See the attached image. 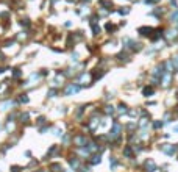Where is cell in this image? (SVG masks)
Instances as JSON below:
<instances>
[{
  "mask_svg": "<svg viewBox=\"0 0 178 172\" xmlns=\"http://www.w3.org/2000/svg\"><path fill=\"white\" fill-rule=\"evenodd\" d=\"M105 111H106V114H112V113H114V108H112V106H109V105H108V106H106V110H105Z\"/></svg>",
  "mask_w": 178,
  "mask_h": 172,
  "instance_id": "obj_14",
  "label": "cell"
},
{
  "mask_svg": "<svg viewBox=\"0 0 178 172\" xmlns=\"http://www.w3.org/2000/svg\"><path fill=\"white\" fill-rule=\"evenodd\" d=\"M70 166H72V167H78V158H72V160H70Z\"/></svg>",
  "mask_w": 178,
  "mask_h": 172,
  "instance_id": "obj_10",
  "label": "cell"
},
{
  "mask_svg": "<svg viewBox=\"0 0 178 172\" xmlns=\"http://www.w3.org/2000/svg\"><path fill=\"white\" fill-rule=\"evenodd\" d=\"M147 2H158V0H147Z\"/></svg>",
  "mask_w": 178,
  "mask_h": 172,
  "instance_id": "obj_27",
  "label": "cell"
},
{
  "mask_svg": "<svg viewBox=\"0 0 178 172\" xmlns=\"http://www.w3.org/2000/svg\"><path fill=\"white\" fill-rule=\"evenodd\" d=\"M161 127H163V122H159V120L153 122V128H156V130H158V128H161Z\"/></svg>",
  "mask_w": 178,
  "mask_h": 172,
  "instance_id": "obj_13",
  "label": "cell"
},
{
  "mask_svg": "<svg viewBox=\"0 0 178 172\" xmlns=\"http://www.w3.org/2000/svg\"><path fill=\"white\" fill-rule=\"evenodd\" d=\"M119 13H120V14H126V13H128V10H120Z\"/></svg>",
  "mask_w": 178,
  "mask_h": 172,
  "instance_id": "obj_25",
  "label": "cell"
},
{
  "mask_svg": "<svg viewBox=\"0 0 178 172\" xmlns=\"http://www.w3.org/2000/svg\"><path fill=\"white\" fill-rule=\"evenodd\" d=\"M47 96H48V97H55V96H56V89H50L47 92Z\"/></svg>",
  "mask_w": 178,
  "mask_h": 172,
  "instance_id": "obj_15",
  "label": "cell"
},
{
  "mask_svg": "<svg viewBox=\"0 0 178 172\" xmlns=\"http://www.w3.org/2000/svg\"><path fill=\"white\" fill-rule=\"evenodd\" d=\"M78 60V53H72V61H77Z\"/></svg>",
  "mask_w": 178,
  "mask_h": 172,
  "instance_id": "obj_23",
  "label": "cell"
},
{
  "mask_svg": "<svg viewBox=\"0 0 178 172\" xmlns=\"http://www.w3.org/2000/svg\"><path fill=\"white\" fill-rule=\"evenodd\" d=\"M50 169H52V172H63V167H61L59 163H53V164H50Z\"/></svg>",
  "mask_w": 178,
  "mask_h": 172,
  "instance_id": "obj_6",
  "label": "cell"
},
{
  "mask_svg": "<svg viewBox=\"0 0 178 172\" xmlns=\"http://www.w3.org/2000/svg\"><path fill=\"white\" fill-rule=\"evenodd\" d=\"M20 24H22V25H25V27H28V25H30L28 19H22V20H20Z\"/></svg>",
  "mask_w": 178,
  "mask_h": 172,
  "instance_id": "obj_17",
  "label": "cell"
},
{
  "mask_svg": "<svg viewBox=\"0 0 178 172\" xmlns=\"http://www.w3.org/2000/svg\"><path fill=\"white\" fill-rule=\"evenodd\" d=\"M80 91V86H77V85H69L66 88V91H64V94L66 96H70V94H75V92H78Z\"/></svg>",
  "mask_w": 178,
  "mask_h": 172,
  "instance_id": "obj_2",
  "label": "cell"
},
{
  "mask_svg": "<svg viewBox=\"0 0 178 172\" xmlns=\"http://www.w3.org/2000/svg\"><path fill=\"white\" fill-rule=\"evenodd\" d=\"M75 144H77L78 147L86 146V138L84 136H77V138H75Z\"/></svg>",
  "mask_w": 178,
  "mask_h": 172,
  "instance_id": "obj_5",
  "label": "cell"
},
{
  "mask_svg": "<svg viewBox=\"0 0 178 172\" xmlns=\"http://www.w3.org/2000/svg\"><path fill=\"white\" fill-rule=\"evenodd\" d=\"M173 131H175V133H178V125H177V127L173 128Z\"/></svg>",
  "mask_w": 178,
  "mask_h": 172,
  "instance_id": "obj_26",
  "label": "cell"
},
{
  "mask_svg": "<svg viewBox=\"0 0 178 172\" xmlns=\"http://www.w3.org/2000/svg\"><path fill=\"white\" fill-rule=\"evenodd\" d=\"M145 167H147L148 172L156 171V166H155V163H153V160H147V161H145Z\"/></svg>",
  "mask_w": 178,
  "mask_h": 172,
  "instance_id": "obj_4",
  "label": "cell"
},
{
  "mask_svg": "<svg viewBox=\"0 0 178 172\" xmlns=\"http://www.w3.org/2000/svg\"><path fill=\"white\" fill-rule=\"evenodd\" d=\"M178 19V11H175L173 14H172V20H177Z\"/></svg>",
  "mask_w": 178,
  "mask_h": 172,
  "instance_id": "obj_21",
  "label": "cell"
},
{
  "mask_svg": "<svg viewBox=\"0 0 178 172\" xmlns=\"http://www.w3.org/2000/svg\"><path fill=\"white\" fill-rule=\"evenodd\" d=\"M44 122H45V117L44 116H41L39 119H37V124H44Z\"/></svg>",
  "mask_w": 178,
  "mask_h": 172,
  "instance_id": "obj_20",
  "label": "cell"
},
{
  "mask_svg": "<svg viewBox=\"0 0 178 172\" xmlns=\"http://www.w3.org/2000/svg\"><path fill=\"white\" fill-rule=\"evenodd\" d=\"M20 102H22V103H27V102H28V97H27L25 94H22V96H20Z\"/></svg>",
  "mask_w": 178,
  "mask_h": 172,
  "instance_id": "obj_16",
  "label": "cell"
},
{
  "mask_svg": "<svg viewBox=\"0 0 178 172\" xmlns=\"http://www.w3.org/2000/svg\"><path fill=\"white\" fill-rule=\"evenodd\" d=\"M120 125H119L117 122H114V125H112V130L109 131V138H119V135H120Z\"/></svg>",
  "mask_w": 178,
  "mask_h": 172,
  "instance_id": "obj_1",
  "label": "cell"
},
{
  "mask_svg": "<svg viewBox=\"0 0 178 172\" xmlns=\"http://www.w3.org/2000/svg\"><path fill=\"white\" fill-rule=\"evenodd\" d=\"M163 150L166 152L167 155H172V153L175 152V147L172 146V144H164V146H163Z\"/></svg>",
  "mask_w": 178,
  "mask_h": 172,
  "instance_id": "obj_3",
  "label": "cell"
},
{
  "mask_svg": "<svg viewBox=\"0 0 178 172\" xmlns=\"http://www.w3.org/2000/svg\"><path fill=\"white\" fill-rule=\"evenodd\" d=\"M20 119H22V120H27V119H28V113H25V114H22V116H20Z\"/></svg>",
  "mask_w": 178,
  "mask_h": 172,
  "instance_id": "obj_24",
  "label": "cell"
},
{
  "mask_svg": "<svg viewBox=\"0 0 178 172\" xmlns=\"http://www.w3.org/2000/svg\"><path fill=\"white\" fill-rule=\"evenodd\" d=\"M20 74H22V72L19 71V69H14V74H13V75H14L16 78H17V77H20Z\"/></svg>",
  "mask_w": 178,
  "mask_h": 172,
  "instance_id": "obj_18",
  "label": "cell"
},
{
  "mask_svg": "<svg viewBox=\"0 0 178 172\" xmlns=\"http://www.w3.org/2000/svg\"><path fill=\"white\" fill-rule=\"evenodd\" d=\"M123 153H125V157H131V155H133V152H131V149H130V147H125Z\"/></svg>",
  "mask_w": 178,
  "mask_h": 172,
  "instance_id": "obj_12",
  "label": "cell"
},
{
  "mask_svg": "<svg viewBox=\"0 0 178 172\" xmlns=\"http://www.w3.org/2000/svg\"><path fill=\"white\" fill-rule=\"evenodd\" d=\"M100 155H95V157H92V160H91V164H98L100 163Z\"/></svg>",
  "mask_w": 178,
  "mask_h": 172,
  "instance_id": "obj_9",
  "label": "cell"
},
{
  "mask_svg": "<svg viewBox=\"0 0 178 172\" xmlns=\"http://www.w3.org/2000/svg\"><path fill=\"white\" fill-rule=\"evenodd\" d=\"M106 30H108V31H112V30H114V27H112L111 24H108V25H106Z\"/></svg>",
  "mask_w": 178,
  "mask_h": 172,
  "instance_id": "obj_22",
  "label": "cell"
},
{
  "mask_svg": "<svg viewBox=\"0 0 178 172\" xmlns=\"http://www.w3.org/2000/svg\"><path fill=\"white\" fill-rule=\"evenodd\" d=\"M150 31H153L150 27H142V28H139V33L144 34V36H148V34H150Z\"/></svg>",
  "mask_w": 178,
  "mask_h": 172,
  "instance_id": "obj_7",
  "label": "cell"
},
{
  "mask_svg": "<svg viewBox=\"0 0 178 172\" xmlns=\"http://www.w3.org/2000/svg\"><path fill=\"white\" fill-rule=\"evenodd\" d=\"M0 128H2V125H0Z\"/></svg>",
  "mask_w": 178,
  "mask_h": 172,
  "instance_id": "obj_28",
  "label": "cell"
},
{
  "mask_svg": "<svg viewBox=\"0 0 178 172\" xmlns=\"http://www.w3.org/2000/svg\"><path fill=\"white\" fill-rule=\"evenodd\" d=\"M117 111L119 113H120V114H123V113H126V106H125V105H119V110H117Z\"/></svg>",
  "mask_w": 178,
  "mask_h": 172,
  "instance_id": "obj_11",
  "label": "cell"
},
{
  "mask_svg": "<svg viewBox=\"0 0 178 172\" xmlns=\"http://www.w3.org/2000/svg\"><path fill=\"white\" fill-rule=\"evenodd\" d=\"M142 94H144L145 97H148V96H152V94H153V88H150V86H145L144 89H142Z\"/></svg>",
  "mask_w": 178,
  "mask_h": 172,
  "instance_id": "obj_8",
  "label": "cell"
},
{
  "mask_svg": "<svg viewBox=\"0 0 178 172\" xmlns=\"http://www.w3.org/2000/svg\"><path fill=\"white\" fill-rule=\"evenodd\" d=\"M172 61H173V64H175V69H178V56H175Z\"/></svg>",
  "mask_w": 178,
  "mask_h": 172,
  "instance_id": "obj_19",
  "label": "cell"
}]
</instances>
